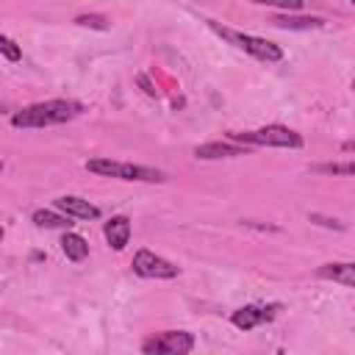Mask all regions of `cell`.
Segmentation results:
<instances>
[{"label": "cell", "instance_id": "cell-1", "mask_svg": "<svg viewBox=\"0 0 355 355\" xmlns=\"http://www.w3.org/2000/svg\"><path fill=\"white\" fill-rule=\"evenodd\" d=\"M80 114H83V103L58 97V100H42V103H33V105L14 111L11 125L14 128H53V125L72 122Z\"/></svg>", "mask_w": 355, "mask_h": 355}, {"label": "cell", "instance_id": "cell-2", "mask_svg": "<svg viewBox=\"0 0 355 355\" xmlns=\"http://www.w3.org/2000/svg\"><path fill=\"white\" fill-rule=\"evenodd\" d=\"M227 141L244 144V147H288L297 150L302 147V136L286 125H266L258 130H244V133H230Z\"/></svg>", "mask_w": 355, "mask_h": 355}, {"label": "cell", "instance_id": "cell-3", "mask_svg": "<svg viewBox=\"0 0 355 355\" xmlns=\"http://www.w3.org/2000/svg\"><path fill=\"white\" fill-rule=\"evenodd\" d=\"M86 169L103 178H119V180H136V183H161L166 178L161 169L128 164V161H111V158H89Z\"/></svg>", "mask_w": 355, "mask_h": 355}, {"label": "cell", "instance_id": "cell-4", "mask_svg": "<svg viewBox=\"0 0 355 355\" xmlns=\"http://www.w3.org/2000/svg\"><path fill=\"white\" fill-rule=\"evenodd\" d=\"M211 28H214L219 36H225L227 42H233L239 50H244V53H250L252 58H258V61L275 64V61L283 58V47L275 44V42H269V39H261V36H252V33H241V31H230V28H219L216 22H211Z\"/></svg>", "mask_w": 355, "mask_h": 355}, {"label": "cell", "instance_id": "cell-5", "mask_svg": "<svg viewBox=\"0 0 355 355\" xmlns=\"http://www.w3.org/2000/svg\"><path fill=\"white\" fill-rule=\"evenodd\" d=\"M194 349V336L189 330H161L141 341L144 355H189Z\"/></svg>", "mask_w": 355, "mask_h": 355}, {"label": "cell", "instance_id": "cell-6", "mask_svg": "<svg viewBox=\"0 0 355 355\" xmlns=\"http://www.w3.org/2000/svg\"><path fill=\"white\" fill-rule=\"evenodd\" d=\"M130 266H133V272L139 277H150V280H169V277H178V272H180L172 261L155 255L153 250H139L133 255V263Z\"/></svg>", "mask_w": 355, "mask_h": 355}, {"label": "cell", "instance_id": "cell-7", "mask_svg": "<svg viewBox=\"0 0 355 355\" xmlns=\"http://www.w3.org/2000/svg\"><path fill=\"white\" fill-rule=\"evenodd\" d=\"M277 311H280L277 302H272V305H244V308L233 311L230 322H233L239 330H252V327H261V324L272 322V319L277 316Z\"/></svg>", "mask_w": 355, "mask_h": 355}, {"label": "cell", "instance_id": "cell-8", "mask_svg": "<svg viewBox=\"0 0 355 355\" xmlns=\"http://www.w3.org/2000/svg\"><path fill=\"white\" fill-rule=\"evenodd\" d=\"M55 211L64 214V216H69V219H100V208L92 205L83 197H75V194L55 197Z\"/></svg>", "mask_w": 355, "mask_h": 355}, {"label": "cell", "instance_id": "cell-9", "mask_svg": "<svg viewBox=\"0 0 355 355\" xmlns=\"http://www.w3.org/2000/svg\"><path fill=\"white\" fill-rule=\"evenodd\" d=\"M244 153H247V147L233 144V141H205V144H197V147H194V155L202 158V161L239 158V155H244Z\"/></svg>", "mask_w": 355, "mask_h": 355}, {"label": "cell", "instance_id": "cell-10", "mask_svg": "<svg viewBox=\"0 0 355 355\" xmlns=\"http://www.w3.org/2000/svg\"><path fill=\"white\" fill-rule=\"evenodd\" d=\"M103 236H105V241L111 244V250H125L128 244H130V219L128 216H111L108 222H105V227H103Z\"/></svg>", "mask_w": 355, "mask_h": 355}, {"label": "cell", "instance_id": "cell-11", "mask_svg": "<svg viewBox=\"0 0 355 355\" xmlns=\"http://www.w3.org/2000/svg\"><path fill=\"white\" fill-rule=\"evenodd\" d=\"M319 277H327L333 283H341V286H355V263L349 261H333V263H322Z\"/></svg>", "mask_w": 355, "mask_h": 355}, {"label": "cell", "instance_id": "cell-12", "mask_svg": "<svg viewBox=\"0 0 355 355\" xmlns=\"http://www.w3.org/2000/svg\"><path fill=\"white\" fill-rule=\"evenodd\" d=\"M269 22L275 28H283V31H313V28L324 25L322 17H291V14H275Z\"/></svg>", "mask_w": 355, "mask_h": 355}, {"label": "cell", "instance_id": "cell-13", "mask_svg": "<svg viewBox=\"0 0 355 355\" xmlns=\"http://www.w3.org/2000/svg\"><path fill=\"white\" fill-rule=\"evenodd\" d=\"M61 250H64V255H67L69 261H83V258L89 255V241H86L83 236H78V233H64Z\"/></svg>", "mask_w": 355, "mask_h": 355}, {"label": "cell", "instance_id": "cell-14", "mask_svg": "<svg viewBox=\"0 0 355 355\" xmlns=\"http://www.w3.org/2000/svg\"><path fill=\"white\" fill-rule=\"evenodd\" d=\"M33 222H36L39 227H58V230H67V227L72 225V222H69V216L55 214V211H44V208L33 211Z\"/></svg>", "mask_w": 355, "mask_h": 355}, {"label": "cell", "instance_id": "cell-15", "mask_svg": "<svg viewBox=\"0 0 355 355\" xmlns=\"http://www.w3.org/2000/svg\"><path fill=\"white\" fill-rule=\"evenodd\" d=\"M313 172H324V175H344L349 178L352 175V164H316Z\"/></svg>", "mask_w": 355, "mask_h": 355}, {"label": "cell", "instance_id": "cell-16", "mask_svg": "<svg viewBox=\"0 0 355 355\" xmlns=\"http://www.w3.org/2000/svg\"><path fill=\"white\" fill-rule=\"evenodd\" d=\"M0 53H3L8 61H19V58H22L19 44H17L14 39H8V36H0Z\"/></svg>", "mask_w": 355, "mask_h": 355}, {"label": "cell", "instance_id": "cell-17", "mask_svg": "<svg viewBox=\"0 0 355 355\" xmlns=\"http://www.w3.org/2000/svg\"><path fill=\"white\" fill-rule=\"evenodd\" d=\"M75 22L83 25V28H97V31H105V28H108V19L100 17V14H80Z\"/></svg>", "mask_w": 355, "mask_h": 355}, {"label": "cell", "instance_id": "cell-18", "mask_svg": "<svg viewBox=\"0 0 355 355\" xmlns=\"http://www.w3.org/2000/svg\"><path fill=\"white\" fill-rule=\"evenodd\" d=\"M308 219H311V222H316V225H322V227L344 230V222H338V219H330V216H322V214H308Z\"/></svg>", "mask_w": 355, "mask_h": 355}, {"label": "cell", "instance_id": "cell-19", "mask_svg": "<svg viewBox=\"0 0 355 355\" xmlns=\"http://www.w3.org/2000/svg\"><path fill=\"white\" fill-rule=\"evenodd\" d=\"M261 3L280 6V8H286V11H300V8H302V3H300V0H291V3H286V0H261Z\"/></svg>", "mask_w": 355, "mask_h": 355}, {"label": "cell", "instance_id": "cell-20", "mask_svg": "<svg viewBox=\"0 0 355 355\" xmlns=\"http://www.w3.org/2000/svg\"><path fill=\"white\" fill-rule=\"evenodd\" d=\"M6 111H11V105L8 103H0V114H6Z\"/></svg>", "mask_w": 355, "mask_h": 355}, {"label": "cell", "instance_id": "cell-21", "mask_svg": "<svg viewBox=\"0 0 355 355\" xmlns=\"http://www.w3.org/2000/svg\"><path fill=\"white\" fill-rule=\"evenodd\" d=\"M3 236H6V233H3V227H0V241H3Z\"/></svg>", "mask_w": 355, "mask_h": 355}, {"label": "cell", "instance_id": "cell-22", "mask_svg": "<svg viewBox=\"0 0 355 355\" xmlns=\"http://www.w3.org/2000/svg\"><path fill=\"white\" fill-rule=\"evenodd\" d=\"M0 172H3V161H0Z\"/></svg>", "mask_w": 355, "mask_h": 355}]
</instances>
